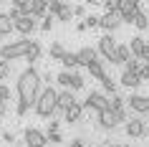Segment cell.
Segmentation results:
<instances>
[{
	"label": "cell",
	"mask_w": 149,
	"mask_h": 147,
	"mask_svg": "<svg viewBox=\"0 0 149 147\" xmlns=\"http://www.w3.org/2000/svg\"><path fill=\"white\" fill-rule=\"evenodd\" d=\"M18 117H25L28 112H31V107L36 104V99H38V94H40V74L33 66H28V69L18 76Z\"/></svg>",
	"instance_id": "cell-1"
},
{
	"label": "cell",
	"mask_w": 149,
	"mask_h": 147,
	"mask_svg": "<svg viewBox=\"0 0 149 147\" xmlns=\"http://www.w3.org/2000/svg\"><path fill=\"white\" fill-rule=\"evenodd\" d=\"M56 104H58V91H56L53 86H46V89H40V94H38V99H36V104H33V109H36V114H38V117H53Z\"/></svg>",
	"instance_id": "cell-2"
},
{
	"label": "cell",
	"mask_w": 149,
	"mask_h": 147,
	"mask_svg": "<svg viewBox=\"0 0 149 147\" xmlns=\"http://www.w3.org/2000/svg\"><path fill=\"white\" fill-rule=\"evenodd\" d=\"M33 41L28 38H20V41H13V43H5V46H0V61H18V58H25V53H28V48H31Z\"/></svg>",
	"instance_id": "cell-3"
},
{
	"label": "cell",
	"mask_w": 149,
	"mask_h": 147,
	"mask_svg": "<svg viewBox=\"0 0 149 147\" xmlns=\"http://www.w3.org/2000/svg\"><path fill=\"white\" fill-rule=\"evenodd\" d=\"M81 107H84V112L88 109V112H96V114H101V112H106V109H109V99H106L101 91H91Z\"/></svg>",
	"instance_id": "cell-4"
},
{
	"label": "cell",
	"mask_w": 149,
	"mask_h": 147,
	"mask_svg": "<svg viewBox=\"0 0 149 147\" xmlns=\"http://www.w3.org/2000/svg\"><path fill=\"white\" fill-rule=\"evenodd\" d=\"M119 122H126V112H124V109H121V112H111V109H106V112L99 114V127H101V129H114Z\"/></svg>",
	"instance_id": "cell-5"
},
{
	"label": "cell",
	"mask_w": 149,
	"mask_h": 147,
	"mask_svg": "<svg viewBox=\"0 0 149 147\" xmlns=\"http://www.w3.org/2000/svg\"><path fill=\"white\" fill-rule=\"evenodd\" d=\"M139 13V3L136 0H119V10L116 15L121 18V23H132V18Z\"/></svg>",
	"instance_id": "cell-6"
},
{
	"label": "cell",
	"mask_w": 149,
	"mask_h": 147,
	"mask_svg": "<svg viewBox=\"0 0 149 147\" xmlns=\"http://www.w3.org/2000/svg\"><path fill=\"white\" fill-rule=\"evenodd\" d=\"M23 142L28 147H48L46 134H43L40 129H36V127H28V129L23 132Z\"/></svg>",
	"instance_id": "cell-7"
},
{
	"label": "cell",
	"mask_w": 149,
	"mask_h": 147,
	"mask_svg": "<svg viewBox=\"0 0 149 147\" xmlns=\"http://www.w3.org/2000/svg\"><path fill=\"white\" fill-rule=\"evenodd\" d=\"M124 132L129 134V137H134V139H139V137H144L147 134V122L144 119H126V124H124Z\"/></svg>",
	"instance_id": "cell-8"
},
{
	"label": "cell",
	"mask_w": 149,
	"mask_h": 147,
	"mask_svg": "<svg viewBox=\"0 0 149 147\" xmlns=\"http://www.w3.org/2000/svg\"><path fill=\"white\" fill-rule=\"evenodd\" d=\"M36 28H38V20H36V18H31V15H20L18 20H13V31L23 33V36H31Z\"/></svg>",
	"instance_id": "cell-9"
},
{
	"label": "cell",
	"mask_w": 149,
	"mask_h": 147,
	"mask_svg": "<svg viewBox=\"0 0 149 147\" xmlns=\"http://www.w3.org/2000/svg\"><path fill=\"white\" fill-rule=\"evenodd\" d=\"M116 46H119V43L111 38L109 33H106V36H101V38H99V48H96V51H99V53H101L106 61H111V58H114V51H116Z\"/></svg>",
	"instance_id": "cell-10"
},
{
	"label": "cell",
	"mask_w": 149,
	"mask_h": 147,
	"mask_svg": "<svg viewBox=\"0 0 149 147\" xmlns=\"http://www.w3.org/2000/svg\"><path fill=\"white\" fill-rule=\"evenodd\" d=\"M126 104H129V109L136 112V114H147L149 112V101H147V96H141V94H132V96L126 99Z\"/></svg>",
	"instance_id": "cell-11"
},
{
	"label": "cell",
	"mask_w": 149,
	"mask_h": 147,
	"mask_svg": "<svg viewBox=\"0 0 149 147\" xmlns=\"http://www.w3.org/2000/svg\"><path fill=\"white\" fill-rule=\"evenodd\" d=\"M96 58H99V51L91 46H84L76 51V61H79V66H88V63H94Z\"/></svg>",
	"instance_id": "cell-12"
},
{
	"label": "cell",
	"mask_w": 149,
	"mask_h": 147,
	"mask_svg": "<svg viewBox=\"0 0 149 147\" xmlns=\"http://www.w3.org/2000/svg\"><path fill=\"white\" fill-rule=\"evenodd\" d=\"M81 119H84V107H81L79 101L71 104V107L63 112V122H68V124H79Z\"/></svg>",
	"instance_id": "cell-13"
},
{
	"label": "cell",
	"mask_w": 149,
	"mask_h": 147,
	"mask_svg": "<svg viewBox=\"0 0 149 147\" xmlns=\"http://www.w3.org/2000/svg\"><path fill=\"white\" fill-rule=\"evenodd\" d=\"M119 25H121V18L119 15H109V13H104L101 18H99V28H104V31H116Z\"/></svg>",
	"instance_id": "cell-14"
},
{
	"label": "cell",
	"mask_w": 149,
	"mask_h": 147,
	"mask_svg": "<svg viewBox=\"0 0 149 147\" xmlns=\"http://www.w3.org/2000/svg\"><path fill=\"white\" fill-rule=\"evenodd\" d=\"M144 46H147V41L141 38V36H134V38L129 41V46H126V48H129V53H132L134 58H139V61H141V53H144Z\"/></svg>",
	"instance_id": "cell-15"
},
{
	"label": "cell",
	"mask_w": 149,
	"mask_h": 147,
	"mask_svg": "<svg viewBox=\"0 0 149 147\" xmlns=\"http://www.w3.org/2000/svg\"><path fill=\"white\" fill-rule=\"evenodd\" d=\"M48 3L46 0H31V18H46Z\"/></svg>",
	"instance_id": "cell-16"
},
{
	"label": "cell",
	"mask_w": 149,
	"mask_h": 147,
	"mask_svg": "<svg viewBox=\"0 0 149 147\" xmlns=\"http://www.w3.org/2000/svg\"><path fill=\"white\" fill-rule=\"evenodd\" d=\"M132 58V53H129V48L126 46H116V51H114V58H111V63H116V66H124L126 61Z\"/></svg>",
	"instance_id": "cell-17"
},
{
	"label": "cell",
	"mask_w": 149,
	"mask_h": 147,
	"mask_svg": "<svg viewBox=\"0 0 149 147\" xmlns=\"http://www.w3.org/2000/svg\"><path fill=\"white\" fill-rule=\"evenodd\" d=\"M121 86H126V89H136V86L141 84V79H139V74H129V71H124L121 74Z\"/></svg>",
	"instance_id": "cell-18"
},
{
	"label": "cell",
	"mask_w": 149,
	"mask_h": 147,
	"mask_svg": "<svg viewBox=\"0 0 149 147\" xmlns=\"http://www.w3.org/2000/svg\"><path fill=\"white\" fill-rule=\"evenodd\" d=\"M48 56H51L53 61H61L63 56H66V48H63V43H51V48H48Z\"/></svg>",
	"instance_id": "cell-19"
},
{
	"label": "cell",
	"mask_w": 149,
	"mask_h": 147,
	"mask_svg": "<svg viewBox=\"0 0 149 147\" xmlns=\"http://www.w3.org/2000/svg\"><path fill=\"white\" fill-rule=\"evenodd\" d=\"M38 58H40V43H38V41H33L31 48H28V53H25V61L33 63V61H38Z\"/></svg>",
	"instance_id": "cell-20"
},
{
	"label": "cell",
	"mask_w": 149,
	"mask_h": 147,
	"mask_svg": "<svg viewBox=\"0 0 149 147\" xmlns=\"http://www.w3.org/2000/svg\"><path fill=\"white\" fill-rule=\"evenodd\" d=\"M86 69H88V74H91V76H94V79H99V81H101V79L106 76V71H104L101 61H94V63H88Z\"/></svg>",
	"instance_id": "cell-21"
},
{
	"label": "cell",
	"mask_w": 149,
	"mask_h": 147,
	"mask_svg": "<svg viewBox=\"0 0 149 147\" xmlns=\"http://www.w3.org/2000/svg\"><path fill=\"white\" fill-rule=\"evenodd\" d=\"M13 31V20L8 18V13H0V36H10Z\"/></svg>",
	"instance_id": "cell-22"
},
{
	"label": "cell",
	"mask_w": 149,
	"mask_h": 147,
	"mask_svg": "<svg viewBox=\"0 0 149 147\" xmlns=\"http://www.w3.org/2000/svg\"><path fill=\"white\" fill-rule=\"evenodd\" d=\"M56 18H58V20H61V23H68L71 18H73V8H71V5H66V3H63V5H61V10H58V13H56Z\"/></svg>",
	"instance_id": "cell-23"
},
{
	"label": "cell",
	"mask_w": 149,
	"mask_h": 147,
	"mask_svg": "<svg viewBox=\"0 0 149 147\" xmlns=\"http://www.w3.org/2000/svg\"><path fill=\"white\" fill-rule=\"evenodd\" d=\"M124 96H119V94H111V99H109V109L111 112H121L124 109Z\"/></svg>",
	"instance_id": "cell-24"
},
{
	"label": "cell",
	"mask_w": 149,
	"mask_h": 147,
	"mask_svg": "<svg viewBox=\"0 0 149 147\" xmlns=\"http://www.w3.org/2000/svg\"><path fill=\"white\" fill-rule=\"evenodd\" d=\"M132 23L136 25L139 31H147V28H149V18H147V15H144V13H141V10H139V13H136V15L132 18Z\"/></svg>",
	"instance_id": "cell-25"
},
{
	"label": "cell",
	"mask_w": 149,
	"mask_h": 147,
	"mask_svg": "<svg viewBox=\"0 0 149 147\" xmlns=\"http://www.w3.org/2000/svg\"><path fill=\"white\" fill-rule=\"evenodd\" d=\"M13 8L20 15H31V0H13Z\"/></svg>",
	"instance_id": "cell-26"
},
{
	"label": "cell",
	"mask_w": 149,
	"mask_h": 147,
	"mask_svg": "<svg viewBox=\"0 0 149 147\" xmlns=\"http://www.w3.org/2000/svg\"><path fill=\"white\" fill-rule=\"evenodd\" d=\"M61 63L66 66V71H68V69H76V66H79V61H76V53H71V51H66V56L61 58Z\"/></svg>",
	"instance_id": "cell-27"
},
{
	"label": "cell",
	"mask_w": 149,
	"mask_h": 147,
	"mask_svg": "<svg viewBox=\"0 0 149 147\" xmlns=\"http://www.w3.org/2000/svg\"><path fill=\"white\" fill-rule=\"evenodd\" d=\"M124 71H129V74H139V71H141V61H139V58H129V61L124 63Z\"/></svg>",
	"instance_id": "cell-28"
},
{
	"label": "cell",
	"mask_w": 149,
	"mask_h": 147,
	"mask_svg": "<svg viewBox=\"0 0 149 147\" xmlns=\"http://www.w3.org/2000/svg\"><path fill=\"white\" fill-rule=\"evenodd\" d=\"M101 86H104V89H106L109 94H116V81H114V79H111L109 74H106V76L101 79Z\"/></svg>",
	"instance_id": "cell-29"
},
{
	"label": "cell",
	"mask_w": 149,
	"mask_h": 147,
	"mask_svg": "<svg viewBox=\"0 0 149 147\" xmlns=\"http://www.w3.org/2000/svg\"><path fill=\"white\" fill-rule=\"evenodd\" d=\"M56 81H58L63 89H71V71H61V74L56 76Z\"/></svg>",
	"instance_id": "cell-30"
},
{
	"label": "cell",
	"mask_w": 149,
	"mask_h": 147,
	"mask_svg": "<svg viewBox=\"0 0 149 147\" xmlns=\"http://www.w3.org/2000/svg\"><path fill=\"white\" fill-rule=\"evenodd\" d=\"M10 71H13V63H8V61H0V84L5 81V79L10 76Z\"/></svg>",
	"instance_id": "cell-31"
},
{
	"label": "cell",
	"mask_w": 149,
	"mask_h": 147,
	"mask_svg": "<svg viewBox=\"0 0 149 147\" xmlns=\"http://www.w3.org/2000/svg\"><path fill=\"white\" fill-rule=\"evenodd\" d=\"M104 10H106L109 15H116V10H119V0H104Z\"/></svg>",
	"instance_id": "cell-32"
},
{
	"label": "cell",
	"mask_w": 149,
	"mask_h": 147,
	"mask_svg": "<svg viewBox=\"0 0 149 147\" xmlns=\"http://www.w3.org/2000/svg\"><path fill=\"white\" fill-rule=\"evenodd\" d=\"M46 134V139H48V145H61L63 142V137H61V132H43Z\"/></svg>",
	"instance_id": "cell-33"
},
{
	"label": "cell",
	"mask_w": 149,
	"mask_h": 147,
	"mask_svg": "<svg viewBox=\"0 0 149 147\" xmlns=\"http://www.w3.org/2000/svg\"><path fill=\"white\" fill-rule=\"evenodd\" d=\"M71 89H84V76L71 71Z\"/></svg>",
	"instance_id": "cell-34"
},
{
	"label": "cell",
	"mask_w": 149,
	"mask_h": 147,
	"mask_svg": "<svg viewBox=\"0 0 149 147\" xmlns=\"http://www.w3.org/2000/svg\"><path fill=\"white\" fill-rule=\"evenodd\" d=\"M0 101H3V104L10 101V86L8 84H0Z\"/></svg>",
	"instance_id": "cell-35"
},
{
	"label": "cell",
	"mask_w": 149,
	"mask_h": 147,
	"mask_svg": "<svg viewBox=\"0 0 149 147\" xmlns=\"http://www.w3.org/2000/svg\"><path fill=\"white\" fill-rule=\"evenodd\" d=\"M84 25L86 28H99V15H86L84 18Z\"/></svg>",
	"instance_id": "cell-36"
},
{
	"label": "cell",
	"mask_w": 149,
	"mask_h": 147,
	"mask_svg": "<svg viewBox=\"0 0 149 147\" xmlns=\"http://www.w3.org/2000/svg\"><path fill=\"white\" fill-rule=\"evenodd\" d=\"M51 28H53V15H46L43 18V23H40V31H51Z\"/></svg>",
	"instance_id": "cell-37"
},
{
	"label": "cell",
	"mask_w": 149,
	"mask_h": 147,
	"mask_svg": "<svg viewBox=\"0 0 149 147\" xmlns=\"http://www.w3.org/2000/svg\"><path fill=\"white\" fill-rule=\"evenodd\" d=\"M61 0H51V3H48V10H51V15H56V13H58V10H61Z\"/></svg>",
	"instance_id": "cell-38"
},
{
	"label": "cell",
	"mask_w": 149,
	"mask_h": 147,
	"mask_svg": "<svg viewBox=\"0 0 149 147\" xmlns=\"http://www.w3.org/2000/svg\"><path fill=\"white\" fill-rule=\"evenodd\" d=\"M0 137L5 139V142H8V145H20V142H18V139H15V134H13V132H3V134H0Z\"/></svg>",
	"instance_id": "cell-39"
},
{
	"label": "cell",
	"mask_w": 149,
	"mask_h": 147,
	"mask_svg": "<svg viewBox=\"0 0 149 147\" xmlns=\"http://www.w3.org/2000/svg\"><path fill=\"white\" fill-rule=\"evenodd\" d=\"M139 79H141V81H149V63H141V71H139Z\"/></svg>",
	"instance_id": "cell-40"
},
{
	"label": "cell",
	"mask_w": 149,
	"mask_h": 147,
	"mask_svg": "<svg viewBox=\"0 0 149 147\" xmlns=\"http://www.w3.org/2000/svg\"><path fill=\"white\" fill-rule=\"evenodd\" d=\"M58 127H61V122H56V119L48 122V132H58Z\"/></svg>",
	"instance_id": "cell-41"
},
{
	"label": "cell",
	"mask_w": 149,
	"mask_h": 147,
	"mask_svg": "<svg viewBox=\"0 0 149 147\" xmlns=\"http://www.w3.org/2000/svg\"><path fill=\"white\" fill-rule=\"evenodd\" d=\"M73 15H86V8H84V5H76V8H73Z\"/></svg>",
	"instance_id": "cell-42"
},
{
	"label": "cell",
	"mask_w": 149,
	"mask_h": 147,
	"mask_svg": "<svg viewBox=\"0 0 149 147\" xmlns=\"http://www.w3.org/2000/svg\"><path fill=\"white\" fill-rule=\"evenodd\" d=\"M141 61H144V63H149V43L144 46V53H141Z\"/></svg>",
	"instance_id": "cell-43"
},
{
	"label": "cell",
	"mask_w": 149,
	"mask_h": 147,
	"mask_svg": "<svg viewBox=\"0 0 149 147\" xmlns=\"http://www.w3.org/2000/svg\"><path fill=\"white\" fill-rule=\"evenodd\" d=\"M71 147H86V145H84V139H73V142H71Z\"/></svg>",
	"instance_id": "cell-44"
},
{
	"label": "cell",
	"mask_w": 149,
	"mask_h": 147,
	"mask_svg": "<svg viewBox=\"0 0 149 147\" xmlns=\"http://www.w3.org/2000/svg\"><path fill=\"white\" fill-rule=\"evenodd\" d=\"M5 112H8V104H3V101H0V117L5 114Z\"/></svg>",
	"instance_id": "cell-45"
},
{
	"label": "cell",
	"mask_w": 149,
	"mask_h": 147,
	"mask_svg": "<svg viewBox=\"0 0 149 147\" xmlns=\"http://www.w3.org/2000/svg\"><path fill=\"white\" fill-rule=\"evenodd\" d=\"M101 147H126V145H101Z\"/></svg>",
	"instance_id": "cell-46"
},
{
	"label": "cell",
	"mask_w": 149,
	"mask_h": 147,
	"mask_svg": "<svg viewBox=\"0 0 149 147\" xmlns=\"http://www.w3.org/2000/svg\"><path fill=\"white\" fill-rule=\"evenodd\" d=\"M3 38H5V36H0V41H3Z\"/></svg>",
	"instance_id": "cell-47"
},
{
	"label": "cell",
	"mask_w": 149,
	"mask_h": 147,
	"mask_svg": "<svg viewBox=\"0 0 149 147\" xmlns=\"http://www.w3.org/2000/svg\"><path fill=\"white\" fill-rule=\"evenodd\" d=\"M0 134H3V129H0Z\"/></svg>",
	"instance_id": "cell-48"
},
{
	"label": "cell",
	"mask_w": 149,
	"mask_h": 147,
	"mask_svg": "<svg viewBox=\"0 0 149 147\" xmlns=\"http://www.w3.org/2000/svg\"><path fill=\"white\" fill-rule=\"evenodd\" d=\"M147 101H149V96H147Z\"/></svg>",
	"instance_id": "cell-49"
},
{
	"label": "cell",
	"mask_w": 149,
	"mask_h": 147,
	"mask_svg": "<svg viewBox=\"0 0 149 147\" xmlns=\"http://www.w3.org/2000/svg\"><path fill=\"white\" fill-rule=\"evenodd\" d=\"M147 132H149V127H147Z\"/></svg>",
	"instance_id": "cell-50"
}]
</instances>
